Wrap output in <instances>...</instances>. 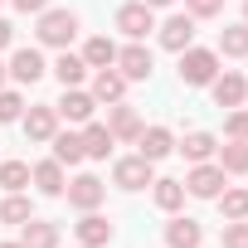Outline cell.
<instances>
[{
	"mask_svg": "<svg viewBox=\"0 0 248 248\" xmlns=\"http://www.w3.org/2000/svg\"><path fill=\"white\" fill-rule=\"evenodd\" d=\"M219 78V54L214 49H180V83L204 88Z\"/></svg>",
	"mask_w": 248,
	"mask_h": 248,
	"instance_id": "obj_1",
	"label": "cell"
},
{
	"mask_svg": "<svg viewBox=\"0 0 248 248\" xmlns=\"http://www.w3.org/2000/svg\"><path fill=\"white\" fill-rule=\"evenodd\" d=\"M73 34H78V15H73V10H44V15H39V44L68 49Z\"/></svg>",
	"mask_w": 248,
	"mask_h": 248,
	"instance_id": "obj_2",
	"label": "cell"
},
{
	"mask_svg": "<svg viewBox=\"0 0 248 248\" xmlns=\"http://www.w3.org/2000/svg\"><path fill=\"white\" fill-rule=\"evenodd\" d=\"M117 30L127 39H146V30H156V10L146 5V0H132V5L117 10Z\"/></svg>",
	"mask_w": 248,
	"mask_h": 248,
	"instance_id": "obj_3",
	"label": "cell"
},
{
	"mask_svg": "<svg viewBox=\"0 0 248 248\" xmlns=\"http://www.w3.org/2000/svg\"><path fill=\"white\" fill-rule=\"evenodd\" d=\"M112 180H117L122 190H146V185H151L156 175H151V161H146V156L137 151V156H122V161L112 166Z\"/></svg>",
	"mask_w": 248,
	"mask_h": 248,
	"instance_id": "obj_4",
	"label": "cell"
},
{
	"mask_svg": "<svg viewBox=\"0 0 248 248\" xmlns=\"http://www.w3.org/2000/svg\"><path fill=\"white\" fill-rule=\"evenodd\" d=\"M151 49L146 44H127V49H117V73L127 78V83H146L151 78Z\"/></svg>",
	"mask_w": 248,
	"mask_h": 248,
	"instance_id": "obj_5",
	"label": "cell"
},
{
	"mask_svg": "<svg viewBox=\"0 0 248 248\" xmlns=\"http://www.w3.org/2000/svg\"><path fill=\"white\" fill-rule=\"evenodd\" d=\"M107 132H112V141H137L141 137V112L127 107V102H112L107 107Z\"/></svg>",
	"mask_w": 248,
	"mask_h": 248,
	"instance_id": "obj_6",
	"label": "cell"
},
{
	"mask_svg": "<svg viewBox=\"0 0 248 248\" xmlns=\"http://www.w3.org/2000/svg\"><path fill=\"white\" fill-rule=\"evenodd\" d=\"M185 190H190L195 200H214V195L224 190V170H219V166H204V161H195V170L185 175Z\"/></svg>",
	"mask_w": 248,
	"mask_h": 248,
	"instance_id": "obj_7",
	"label": "cell"
},
{
	"mask_svg": "<svg viewBox=\"0 0 248 248\" xmlns=\"http://www.w3.org/2000/svg\"><path fill=\"white\" fill-rule=\"evenodd\" d=\"M102 200H107V185H102L97 175H78V180L68 185V204H73V209H83V214H88V209H97Z\"/></svg>",
	"mask_w": 248,
	"mask_h": 248,
	"instance_id": "obj_8",
	"label": "cell"
},
{
	"mask_svg": "<svg viewBox=\"0 0 248 248\" xmlns=\"http://www.w3.org/2000/svg\"><path fill=\"white\" fill-rule=\"evenodd\" d=\"M93 107H97V97L93 93H78V88H63V97L54 102V112L68 117V122H93Z\"/></svg>",
	"mask_w": 248,
	"mask_h": 248,
	"instance_id": "obj_9",
	"label": "cell"
},
{
	"mask_svg": "<svg viewBox=\"0 0 248 248\" xmlns=\"http://www.w3.org/2000/svg\"><path fill=\"white\" fill-rule=\"evenodd\" d=\"M161 44L175 49V54L190 49V44H195V15H170V20L161 25Z\"/></svg>",
	"mask_w": 248,
	"mask_h": 248,
	"instance_id": "obj_10",
	"label": "cell"
},
{
	"mask_svg": "<svg viewBox=\"0 0 248 248\" xmlns=\"http://www.w3.org/2000/svg\"><path fill=\"white\" fill-rule=\"evenodd\" d=\"M137 146H141V156H146V161L156 166L161 156H170V151H175V137H170L166 127H141V137H137Z\"/></svg>",
	"mask_w": 248,
	"mask_h": 248,
	"instance_id": "obj_11",
	"label": "cell"
},
{
	"mask_svg": "<svg viewBox=\"0 0 248 248\" xmlns=\"http://www.w3.org/2000/svg\"><path fill=\"white\" fill-rule=\"evenodd\" d=\"M5 68H10L20 83H39V78H44V54H39V49H15V59H10Z\"/></svg>",
	"mask_w": 248,
	"mask_h": 248,
	"instance_id": "obj_12",
	"label": "cell"
},
{
	"mask_svg": "<svg viewBox=\"0 0 248 248\" xmlns=\"http://www.w3.org/2000/svg\"><path fill=\"white\" fill-rule=\"evenodd\" d=\"M78 243H88V248H107V243H112V224H107L102 214L88 209V214L78 219Z\"/></svg>",
	"mask_w": 248,
	"mask_h": 248,
	"instance_id": "obj_13",
	"label": "cell"
},
{
	"mask_svg": "<svg viewBox=\"0 0 248 248\" xmlns=\"http://www.w3.org/2000/svg\"><path fill=\"white\" fill-rule=\"evenodd\" d=\"M59 132V112L54 107H30V117H25V137L30 141H49Z\"/></svg>",
	"mask_w": 248,
	"mask_h": 248,
	"instance_id": "obj_14",
	"label": "cell"
},
{
	"mask_svg": "<svg viewBox=\"0 0 248 248\" xmlns=\"http://www.w3.org/2000/svg\"><path fill=\"white\" fill-rule=\"evenodd\" d=\"M107 151H112L107 122H88V127H83V156H88V161H107Z\"/></svg>",
	"mask_w": 248,
	"mask_h": 248,
	"instance_id": "obj_15",
	"label": "cell"
},
{
	"mask_svg": "<svg viewBox=\"0 0 248 248\" xmlns=\"http://www.w3.org/2000/svg\"><path fill=\"white\" fill-rule=\"evenodd\" d=\"M122 93H127V78H122L117 68H97V78H93V97H97V102H122Z\"/></svg>",
	"mask_w": 248,
	"mask_h": 248,
	"instance_id": "obj_16",
	"label": "cell"
},
{
	"mask_svg": "<svg viewBox=\"0 0 248 248\" xmlns=\"http://www.w3.org/2000/svg\"><path fill=\"white\" fill-rule=\"evenodd\" d=\"M209 88H214V102H219V107H238V102L248 97V83H243L238 73H224V78H214Z\"/></svg>",
	"mask_w": 248,
	"mask_h": 248,
	"instance_id": "obj_17",
	"label": "cell"
},
{
	"mask_svg": "<svg viewBox=\"0 0 248 248\" xmlns=\"http://www.w3.org/2000/svg\"><path fill=\"white\" fill-rule=\"evenodd\" d=\"M54 161L59 166H78L83 161V132H54Z\"/></svg>",
	"mask_w": 248,
	"mask_h": 248,
	"instance_id": "obj_18",
	"label": "cell"
},
{
	"mask_svg": "<svg viewBox=\"0 0 248 248\" xmlns=\"http://www.w3.org/2000/svg\"><path fill=\"white\" fill-rule=\"evenodd\" d=\"M30 180L39 185V195H63L68 185H63V166L59 161H39L34 170H30Z\"/></svg>",
	"mask_w": 248,
	"mask_h": 248,
	"instance_id": "obj_19",
	"label": "cell"
},
{
	"mask_svg": "<svg viewBox=\"0 0 248 248\" xmlns=\"http://www.w3.org/2000/svg\"><path fill=\"white\" fill-rule=\"evenodd\" d=\"M25 229V248H59V224H49V219H30V224H20Z\"/></svg>",
	"mask_w": 248,
	"mask_h": 248,
	"instance_id": "obj_20",
	"label": "cell"
},
{
	"mask_svg": "<svg viewBox=\"0 0 248 248\" xmlns=\"http://www.w3.org/2000/svg\"><path fill=\"white\" fill-rule=\"evenodd\" d=\"M200 238H204V233H200L195 219H170V224H166V243H170V248H200Z\"/></svg>",
	"mask_w": 248,
	"mask_h": 248,
	"instance_id": "obj_21",
	"label": "cell"
},
{
	"mask_svg": "<svg viewBox=\"0 0 248 248\" xmlns=\"http://www.w3.org/2000/svg\"><path fill=\"white\" fill-rule=\"evenodd\" d=\"M30 219H34V204L20 190H10L5 200H0V224H30Z\"/></svg>",
	"mask_w": 248,
	"mask_h": 248,
	"instance_id": "obj_22",
	"label": "cell"
},
{
	"mask_svg": "<svg viewBox=\"0 0 248 248\" xmlns=\"http://www.w3.org/2000/svg\"><path fill=\"white\" fill-rule=\"evenodd\" d=\"M83 63H88V68H112V63H117V44H112L107 34L88 39V49H83Z\"/></svg>",
	"mask_w": 248,
	"mask_h": 248,
	"instance_id": "obj_23",
	"label": "cell"
},
{
	"mask_svg": "<svg viewBox=\"0 0 248 248\" xmlns=\"http://www.w3.org/2000/svg\"><path fill=\"white\" fill-rule=\"evenodd\" d=\"M219 170H224V175H248V141L219 146Z\"/></svg>",
	"mask_w": 248,
	"mask_h": 248,
	"instance_id": "obj_24",
	"label": "cell"
},
{
	"mask_svg": "<svg viewBox=\"0 0 248 248\" xmlns=\"http://www.w3.org/2000/svg\"><path fill=\"white\" fill-rule=\"evenodd\" d=\"M54 73H59V83H63V88H78V83L88 78V63H83L78 54H68V49H63V54H59V63H54Z\"/></svg>",
	"mask_w": 248,
	"mask_h": 248,
	"instance_id": "obj_25",
	"label": "cell"
},
{
	"mask_svg": "<svg viewBox=\"0 0 248 248\" xmlns=\"http://www.w3.org/2000/svg\"><path fill=\"white\" fill-rule=\"evenodd\" d=\"M214 200H219V214H224V219H248V190H243V185H238V190H219Z\"/></svg>",
	"mask_w": 248,
	"mask_h": 248,
	"instance_id": "obj_26",
	"label": "cell"
},
{
	"mask_svg": "<svg viewBox=\"0 0 248 248\" xmlns=\"http://www.w3.org/2000/svg\"><path fill=\"white\" fill-rule=\"evenodd\" d=\"M219 54L243 59V54H248V25H229V30L219 34Z\"/></svg>",
	"mask_w": 248,
	"mask_h": 248,
	"instance_id": "obj_27",
	"label": "cell"
},
{
	"mask_svg": "<svg viewBox=\"0 0 248 248\" xmlns=\"http://www.w3.org/2000/svg\"><path fill=\"white\" fill-rule=\"evenodd\" d=\"M180 151H185L190 161H209V156H214L219 146H214V137H209V132H190V137L180 141Z\"/></svg>",
	"mask_w": 248,
	"mask_h": 248,
	"instance_id": "obj_28",
	"label": "cell"
},
{
	"mask_svg": "<svg viewBox=\"0 0 248 248\" xmlns=\"http://www.w3.org/2000/svg\"><path fill=\"white\" fill-rule=\"evenodd\" d=\"M156 185V204L161 209H180L185 204V180H151Z\"/></svg>",
	"mask_w": 248,
	"mask_h": 248,
	"instance_id": "obj_29",
	"label": "cell"
},
{
	"mask_svg": "<svg viewBox=\"0 0 248 248\" xmlns=\"http://www.w3.org/2000/svg\"><path fill=\"white\" fill-rule=\"evenodd\" d=\"M0 185L5 190H25L30 185V166L25 161H0Z\"/></svg>",
	"mask_w": 248,
	"mask_h": 248,
	"instance_id": "obj_30",
	"label": "cell"
},
{
	"mask_svg": "<svg viewBox=\"0 0 248 248\" xmlns=\"http://www.w3.org/2000/svg\"><path fill=\"white\" fill-rule=\"evenodd\" d=\"M224 248H248V224L243 219H229L224 224Z\"/></svg>",
	"mask_w": 248,
	"mask_h": 248,
	"instance_id": "obj_31",
	"label": "cell"
},
{
	"mask_svg": "<svg viewBox=\"0 0 248 248\" xmlns=\"http://www.w3.org/2000/svg\"><path fill=\"white\" fill-rule=\"evenodd\" d=\"M224 10V0H185V15H195V20H214Z\"/></svg>",
	"mask_w": 248,
	"mask_h": 248,
	"instance_id": "obj_32",
	"label": "cell"
},
{
	"mask_svg": "<svg viewBox=\"0 0 248 248\" xmlns=\"http://www.w3.org/2000/svg\"><path fill=\"white\" fill-rule=\"evenodd\" d=\"M224 137H229V141H248V112H229Z\"/></svg>",
	"mask_w": 248,
	"mask_h": 248,
	"instance_id": "obj_33",
	"label": "cell"
},
{
	"mask_svg": "<svg viewBox=\"0 0 248 248\" xmlns=\"http://www.w3.org/2000/svg\"><path fill=\"white\" fill-rule=\"evenodd\" d=\"M20 112H25L20 93H0V122H20Z\"/></svg>",
	"mask_w": 248,
	"mask_h": 248,
	"instance_id": "obj_34",
	"label": "cell"
},
{
	"mask_svg": "<svg viewBox=\"0 0 248 248\" xmlns=\"http://www.w3.org/2000/svg\"><path fill=\"white\" fill-rule=\"evenodd\" d=\"M15 10H25V15H44L49 0H15Z\"/></svg>",
	"mask_w": 248,
	"mask_h": 248,
	"instance_id": "obj_35",
	"label": "cell"
},
{
	"mask_svg": "<svg viewBox=\"0 0 248 248\" xmlns=\"http://www.w3.org/2000/svg\"><path fill=\"white\" fill-rule=\"evenodd\" d=\"M10 44H15V25H10V20H0V49H10Z\"/></svg>",
	"mask_w": 248,
	"mask_h": 248,
	"instance_id": "obj_36",
	"label": "cell"
},
{
	"mask_svg": "<svg viewBox=\"0 0 248 248\" xmlns=\"http://www.w3.org/2000/svg\"><path fill=\"white\" fill-rule=\"evenodd\" d=\"M146 5H151V10H161V5H175V0H146Z\"/></svg>",
	"mask_w": 248,
	"mask_h": 248,
	"instance_id": "obj_37",
	"label": "cell"
},
{
	"mask_svg": "<svg viewBox=\"0 0 248 248\" xmlns=\"http://www.w3.org/2000/svg\"><path fill=\"white\" fill-rule=\"evenodd\" d=\"M5 73H10V68H5V63H0V83H5Z\"/></svg>",
	"mask_w": 248,
	"mask_h": 248,
	"instance_id": "obj_38",
	"label": "cell"
},
{
	"mask_svg": "<svg viewBox=\"0 0 248 248\" xmlns=\"http://www.w3.org/2000/svg\"><path fill=\"white\" fill-rule=\"evenodd\" d=\"M0 248H25V243H0Z\"/></svg>",
	"mask_w": 248,
	"mask_h": 248,
	"instance_id": "obj_39",
	"label": "cell"
},
{
	"mask_svg": "<svg viewBox=\"0 0 248 248\" xmlns=\"http://www.w3.org/2000/svg\"><path fill=\"white\" fill-rule=\"evenodd\" d=\"M243 25H248V0H243Z\"/></svg>",
	"mask_w": 248,
	"mask_h": 248,
	"instance_id": "obj_40",
	"label": "cell"
},
{
	"mask_svg": "<svg viewBox=\"0 0 248 248\" xmlns=\"http://www.w3.org/2000/svg\"><path fill=\"white\" fill-rule=\"evenodd\" d=\"M83 248H88V243H83Z\"/></svg>",
	"mask_w": 248,
	"mask_h": 248,
	"instance_id": "obj_41",
	"label": "cell"
}]
</instances>
